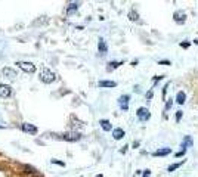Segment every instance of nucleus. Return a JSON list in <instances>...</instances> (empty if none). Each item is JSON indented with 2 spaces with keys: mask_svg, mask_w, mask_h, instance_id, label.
<instances>
[{
  "mask_svg": "<svg viewBox=\"0 0 198 177\" xmlns=\"http://www.w3.org/2000/svg\"><path fill=\"white\" fill-rule=\"evenodd\" d=\"M39 78H40V81H42V83H44V84H50V83H53V81L56 80V75L52 72L50 69L43 68V69H42V72H40V75H39Z\"/></svg>",
  "mask_w": 198,
  "mask_h": 177,
  "instance_id": "nucleus-1",
  "label": "nucleus"
},
{
  "mask_svg": "<svg viewBox=\"0 0 198 177\" xmlns=\"http://www.w3.org/2000/svg\"><path fill=\"white\" fill-rule=\"evenodd\" d=\"M16 65L24 72H28V74H33V72H35V65L33 64V62H27V61H18Z\"/></svg>",
  "mask_w": 198,
  "mask_h": 177,
  "instance_id": "nucleus-2",
  "label": "nucleus"
},
{
  "mask_svg": "<svg viewBox=\"0 0 198 177\" xmlns=\"http://www.w3.org/2000/svg\"><path fill=\"white\" fill-rule=\"evenodd\" d=\"M136 117H138L140 121H147V120L151 118V112H149L148 108H139L138 112H136Z\"/></svg>",
  "mask_w": 198,
  "mask_h": 177,
  "instance_id": "nucleus-3",
  "label": "nucleus"
},
{
  "mask_svg": "<svg viewBox=\"0 0 198 177\" xmlns=\"http://www.w3.org/2000/svg\"><path fill=\"white\" fill-rule=\"evenodd\" d=\"M2 74H3V77L10 78V80H15V78L18 77V72L13 69V68H10V67H5L3 69H2Z\"/></svg>",
  "mask_w": 198,
  "mask_h": 177,
  "instance_id": "nucleus-4",
  "label": "nucleus"
},
{
  "mask_svg": "<svg viewBox=\"0 0 198 177\" xmlns=\"http://www.w3.org/2000/svg\"><path fill=\"white\" fill-rule=\"evenodd\" d=\"M12 94V89H10V86L8 84H0V97H3V99H6Z\"/></svg>",
  "mask_w": 198,
  "mask_h": 177,
  "instance_id": "nucleus-5",
  "label": "nucleus"
},
{
  "mask_svg": "<svg viewBox=\"0 0 198 177\" xmlns=\"http://www.w3.org/2000/svg\"><path fill=\"white\" fill-rule=\"evenodd\" d=\"M61 137H62L64 140H68V142H77V140L81 139L80 133H67V134H62Z\"/></svg>",
  "mask_w": 198,
  "mask_h": 177,
  "instance_id": "nucleus-6",
  "label": "nucleus"
},
{
  "mask_svg": "<svg viewBox=\"0 0 198 177\" xmlns=\"http://www.w3.org/2000/svg\"><path fill=\"white\" fill-rule=\"evenodd\" d=\"M118 105H120V108L123 111L129 109V94H123V96H120V99H118Z\"/></svg>",
  "mask_w": 198,
  "mask_h": 177,
  "instance_id": "nucleus-7",
  "label": "nucleus"
},
{
  "mask_svg": "<svg viewBox=\"0 0 198 177\" xmlns=\"http://www.w3.org/2000/svg\"><path fill=\"white\" fill-rule=\"evenodd\" d=\"M172 153V148H160L155 152H152V156H166Z\"/></svg>",
  "mask_w": 198,
  "mask_h": 177,
  "instance_id": "nucleus-8",
  "label": "nucleus"
},
{
  "mask_svg": "<svg viewBox=\"0 0 198 177\" xmlns=\"http://www.w3.org/2000/svg\"><path fill=\"white\" fill-rule=\"evenodd\" d=\"M173 18H174V21H176L177 24H183V22L186 21V13L182 12V10H177V12H174Z\"/></svg>",
  "mask_w": 198,
  "mask_h": 177,
  "instance_id": "nucleus-9",
  "label": "nucleus"
},
{
  "mask_svg": "<svg viewBox=\"0 0 198 177\" xmlns=\"http://www.w3.org/2000/svg\"><path fill=\"white\" fill-rule=\"evenodd\" d=\"M21 128H22L25 133H31V134H35V133H37V127L33 126V124H30V123H24V124L21 126Z\"/></svg>",
  "mask_w": 198,
  "mask_h": 177,
  "instance_id": "nucleus-10",
  "label": "nucleus"
},
{
  "mask_svg": "<svg viewBox=\"0 0 198 177\" xmlns=\"http://www.w3.org/2000/svg\"><path fill=\"white\" fill-rule=\"evenodd\" d=\"M192 145H194V140L191 139V136H185V139H183V142H182V145H181V148H183L182 152H186L188 146H192Z\"/></svg>",
  "mask_w": 198,
  "mask_h": 177,
  "instance_id": "nucleus-11",
  "label": "nucleus"
},
{
  "mask_svg": "<svg viewBox=\"0 0 198 177\" xmlns=\"http://www.w3.org/2000/svg\"><path fill=\"white\" fill-rule=\"evenodd\" d=\"M98 50H99V53H102V55H105V53L108 52V46H106V43H105L103 38H99V42H98Z\"/></svg>",
  "mask_w": 198,
  "mask_h": 177,
  "instance_id": "nucleus-12",
  "label": "nucleus"
},
{
  "mask_svg": "<svg viewBox=\"0 0 198 177\" xmlns=\"http://www.w3.org/2000/svg\"><path fill=\"white\" fill-rule=\"evenodd\" d=\"M124 134H126V133H124V130H123V128H114V130H112V137H114L115 140H120V139H123V137H124Z\"/></svg>",
  "mask_w": 198,
  "mask_h": 177,
  "instance_id": "nucleus-13",
  "label": "nucleus"
},
{
  "mask_svg": "<svg viewBox=\"0 0 198 177\" xmlns=\"http://www.w3.org/2000/svg\"><path fill=\"white\" fill-rule=\"evenodd\" d=\"M99 87H115L117 83L115 81H111V80H101L99 83H98Z\"/></svg>",
  "mask_w": 198,
  "mask_h": 177,
  "instance_id": "nucleus-14",
  "label": "nucleus"
},
{
  "mask_svg": "<svg viewBox=\"0 0 198 177\" xmlns=\"http://www.w3.org/2000/svg\"><path fill=\"white\" fill-rule=\"evenodd\" d=\"M99 124H101V127H102L103 131H111V123H110L108 120H101Z\"/></svg>",
  "mask_w": 198,
  "mask_h": 177,
  "instance_id": "nucleus-15",
  "label": "nucleus"
},
{
  "mask_svg": "<svg viewBox=\"0 0 198 177\" xmlns=\"http://www.w3.org/2000/svg\"><path fill=\"white\" fill-rule=\"evenodd\" d=\"M176 102L181 103V105H183V103L186 102V94H185V92H179V93H177V96H176Z\"/></svg>",
  "mask_w": 198,
  "mask_h": 177,
  "instance_id": "nucleus-16",
  "label": "nucleus"
},
{
  "mask_svg": "<svg viewBox=\"0 0 198 177\" xmlns=\"http://www.w3.org/2000/svg\"><path fill=\"white\" fill-rule=\"evenodd\" d=\"M77 9H78V3H69L68 8H67V13H68V15H71V13H74Z\"/></svg>",
  "mask_w": 198,
  "mask_h": 177,
  "instance_id": "nucleus-17",
  "label": "nucleus"
},
{
  "mask_svg": "<svg viewBox=\"0 0 198 177\" xmlns=\"http://www.w3.org/2000/svg\"><path fill=\"white\" fill-rule=\"evenodd\" d=\"M120 65H123V62H117V61H112V62H110L108 64V71H111V69H115V68H118Z\"/></svg>",
  "mask_w": 198,
  "mask_h": 177,
  "instance_id": "nucleus-18",
  "label": "nucleus"
},
{
  "mask_svg": "<svg viewBox=\"0 0 198 177\" xmlns=\"http://www.w3.org/2000/svg\"><path fill=\"white\" fill-rule=\"evenodd\" d=\"M183 162H185V160H182L181 162H176V164H172V165L167 168V171H169V173H172V171H174V170H177V168H179V167L182 165V164H183Z\"/></svg>",
  "mask_w": 198,
  "mask_h": 177,
  "instance_id": "nucleus-19",
  "label": "nucleus"
},
{
  "mask_svg": "<svg viewBox=\"0 0 198 177\" xmlns=\"http://www.w3.org/2000/svg\"><path fill=\"white\" fill-rule=\"evenodd\" d=\"M129 16H130V19H132V21H136V19H138V13H136V12H133V10H130Z\"/></svg>",
  "mask_w": 198,
  "mask_h": 177,
  "instance_id": "nucleus-20",
  "label": "nucleus"
},
{
  "mask_svg": "<svg viewBox=\"0 0 198 177\" xmlns=\"http://www.w3.org/2000/svg\"><path fill=\"white\" fill-rule=\"evenodd\" d=\"M172 105H173L172 99H169V101H167V103H166V111H169V109H170V108H172Z\"/></svg>",
  "mask_w": 198,
  "mask_h": 177,
  "instance_id": "nucleus-21",
  "label": "nucleus"
},
{
  "mask_svg": "<svg viewBox=\"0 0 198 177\" xmlns=\"http://www.w3.org/2000/svg\"><path fill=\"white\" fill-rule=\"evenodd\" d=\"M182 115H183V114H182V111H177V112H176V121H177V123L181 121Z\"/></svg>",
  "mask_w": 198,
  "mask_h": 177,
  "instance_id": "nucleus-22",
  "label": "nucleus"
},
{
  "mask_svg": "<svg viewBox=\"0 0 198 177\" xmlns=\"http://www.w3.org/2000/svg\"><path fill=\"white\" fill-rule=\"evenodd\" d=\"M152 96H154V90L151 89V90L147 93V99H152Z\"/></svg>",
  "mask_w": 198,
  "mask_h": 177,
  "instance_id": "nucleus-23",
  "label": "nucleus"
},
{
  "mask_svg": "<svg viewBox=\"0 0 198 177\" xmlns=\"http://www.w3.org/2000/svg\"><path fill=\"white\" fill-rule=\"evenodd\" d=\"M169 86H170L169 83L164 86V89H163V97H166V93H167V89H169Z\"/></svg>",
  "mask_w": 198,
  "mask_h": 177,
  "instance_id": "nucleus-24",
  "label": "nucleus"
},
{
  "mask_svg": "<svg viewBox=\"0 0 198 177\" xmlns=\"http://www.w3.org/2000/svg\"><path fill=\"white\" fill-rule=\"evenodd\" d=\"M52 162H53V164H59V165H62V167L65 165V164H64L62 161H58V160H52Z\"/></svg>",
  "mask_w": 198,
  "mask_h": 177,
  "instance_id": "nucleus-25",
  "label": "nucleus"
},
{
  "mask_svg": "<svg viewBox=\"0 0 198 177\" xmlns=\"http://www.w3.org/2000/svg\"><path fill=\"white\" fill-rule=\"evenodd\" d=\"M158 64H163V65H172V64H170V61H160Z\"/></svg>",
  "mask_w": 198,
  "mask_h": 177,
  "instance_id": "nucleus-26",
  "label": "nucleus"
},
{
  "mask_svg": "<svg viewBox=\"0 0 198 177\" xmlns=\"http://www.w3.org/2000/svg\"><path fill=\"white\" fill-rule=\"evenodd\" d=\"M149 176H151V171L147 170V171H143V176H142V177H149Z\"/></svg>",
  "mask_w": 198,
  "mask_h": 177,
  "instance_id": "nucleus-27",
  "label": "nucleus"
},
{
  "mask_svg": "<svg viewBox=\"0 0 198 177\" xmlns=\"http://www.w3.org/2000/svg\"><path fill=\"white\" fill-rule=\"evenodd\" d=\"M181 46H183V47H189V42H185V43H181Z\"/></svg>",
  "mask_w": 198,
  "mask_h": 177,
  "instance_id": "nucleus-28",
  "label": "nucleus"
},
{
  "mask_svg": "<svg viewBox=\"0 0 198 177\" xmlns=\"http://www.w3.org/2000/svg\"><path fill=\"white\" fill-rule=\"evenodd\" d=\"M96 177H103V176H102V174H98V176H96Z\"/></svg>",
  "mask_w": 198,
  "mask_h": 177,
  "instance_id": "nucleus-29",
  "label": "nucleus"
},
{
  "mask_svg": "<svg viewBox=\"0 0 198 177\" xmlns=\"http://www.w3.org/2000/svg\"><path fill=\"white\" fill-rule=\"evenodd\" d=\"M195 44H198V40H195Z\"/></svg>",
  "mask_w": 198,
  "mask_h": 177,
  "instance_id": "nucleus-30",
  "label": "nucleus"
}]
</instances>
